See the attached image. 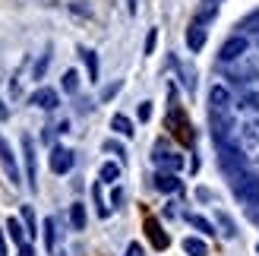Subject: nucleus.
Returning a JSON list of instances; mask_svg holds the SVG:
<instances>
[{"instance_id": "26", "label": "nucleus", "mask_w": 259, "mask_h": 256, "mask_svg": "<svg viewBox=\"0 0 259 256\" xmlns=\"http://www.w3.org/2000/svg\"><path fill=\"white\" fill-rule=\"evenodd\" d=\"M22 222H25V228H29V234H35V212H32V206H22Z\"/></svg>"}, {"instance_id": "30", "label": "nucleus", "mask_w": 259, "mask_h": 256, "mask_svg": "<svg viewBox=\"0 0 259 256\" xmlns=\"http://www.w3.org/2000/svg\"><path fill=\"white\" fill-rule=\"evenodd\" d=\"M19 256H35V247H32V244H22V247H19Z\"/></svg>"}, {"instance_id": "17", "label": "nucleus", "mask_w": 259, "mask_h": 256, "mask_svg": "<svg viewBox=\"0 0 259 256\" xmlns=\"http://www.w3.org/2000/svg\"><path fill=\"white\" fill-rule=\"evenodd\" d=\"M7 231H10V237H13V244H25V228H22V222L19 219H7Z\"/></svg>"}, {"instance_id": "2", "label": "nucleus", "mask_w": 259, "mask_h": 256, "mask_svg": "<svg viewBox=\"0 0 259 256\" xmlns=\"http://www.w3.org/2000/svg\"><path fill=\"white\" fill-rule=\"evenodd\" d=\"M247 54H250V41L243 35H231L228 41L222 45V51H218V60H222V63H234V60L247 57Z\"/></svg>"}, {"instance_id": "14", "label": "nucleus", "mask_w": 259, "mask_h": 256, "mask_svg": "<svg viewBox=\"0 0 259 256\" xmlns=\"http://www.w3.org/2000/svg\"><path fill=\"white\" fill-rule=\"evenodd\" d=\"M111 130H117L120 136H133V120L123 117V114H114V117H111Z\"/></svg>"}, {"instance_id": "29", "label": "nucleus", "mask_w": 259, "mask_h": 256, "mask_svg": "<svg viewBox=\"0 0 259 256\" xmlns=\"http://www.w3.org/2000/svg\"><path fill=\"white\" fill-rule=\"evenodd\" d=\"M126 256H146V253H142L139 244H130V247H126Z\"/></svg>"}, {"instance_id": "18", "label": "nucleus", "mask_w": 259, "mask_h": 256, "mask_svg": "<svg viewBox=\"0 0 259 256\" xmlns=\"http://www.w3.org/2000/svg\"><path fill=\"white\" fill-rule=\"evenodd\" d=\"M243 146H247V149H259V123H247V126H243Z\"/></svg>"}, {"instance_id": "24", "label": "nucleus", "mask_w": 259, "mask_h": 256, "mask_svg": "<svg viewBox=\"0 0 259 256\" xmlns=\"http://www.w3.org/2000/svg\"><path fill=\"white\" fill-rule=\"evenodd\" d=\"M63 89H67V92H76V89H79V73H76V70L63 73Z\"/></svg>"}, {"instance_id": "19", "label": "nucleus", "mask_w": 259, "mask_h": 256, "mask_svg": "<svg viewBox=\"0 0 259 256\" xmlns=\"http://www.w3.org/2000/svg\"><path fill=\"white\" fill-rule=\"evenodd\" d=\"M45 247H48V253L57 247V225H54V219H45Z\"/></svg>"}, {"instance_id": "20", "label": "nucleus", "mask_w": 259, "mask_h": 256, "mask_svg": "<svg viewBox=\"0 0 259 256\" xmlns=\"http://www.w3.org/2000/svg\"><path fill=\"white\" fill-rule=\"evenodd\" d=\"M218 4H222V0H205V7L199 10V16H196V25H202V22H209L215 13H218Z\"/></svg>"}, {"instance_id": "28", "label": "nucleus", "mask_w": 259, "mask_h": 256, "mask_svg": "<svg viewBox=\"0 0 259 256\" xmlns=\"http://www.w3.org/2000/svg\"><path fill=\"white\" fill-rule=\"evenodd\" d=\"M149 117H152V105L142 101V105H139V120H149Z\"/></svg>"}, {"instance_id": "8", "label": "nucleus", "mask_w": 259, "mask_h": 256, "mask_svg": "<svg viewBox=\"0 0 259 256\" xmlns=\"http://www.w3.org/2000/svg\"><path fill=\"white\" fill-rule=\"evenodd\" d=\"M209 105H212V111H228V108H231V92H228L225 86H212Z\"/></svg>"}, {"instance_id": "21", "label": "nucleus", "mask_w": 259, "mask_h": 256, "mask_svg": "<svg viewBox=\"0 0 259 256\" xmlns=\"http://www.w3.org/2000/svg\"><path fill=\"white\" fill-rule=\"evenodd\" d=\"M117 177H120V164H114V161L101 164V181H105V184H114Z\"/></svg>"}, {"instance_id": "31", "label": "nucleus", "mask_w": 259, "mask_h": 256, "mask_svg": "<svg viewBox=\"0 0 259 256\" xmlns=\"http://www.w3.org/2000/svg\"><path fill=\"white\" fill-rule=\"evenodd\" d=\"M105 149H108V152H117V155H123V146H117V143H105Z\"/></svg>"}, {"instance_id": "9", "label": "nucleus", "mask_w": 259, "mask_h": 256, "mask_svg": "<svg viewBox=\"0 0 259 256\" xmlns=\"http://www.w3.org/2000/svg\"><path fill=\"white\" fill-rule=\"evenodd\" d=\"M202 45H205V29L193 22L190 29H187V48L190 51H202Z\"/></svg>"}, {"instance_id": "22", "label": "nucleus", "mask_w": 259, "mask_h": 256, "mask_svg": "<svg viewBox=\"0 0 259 256\" xmlns=\"http://www.w3.org/2000/svg\"><path fill=\"white\" fill-rule=\"evenodd\" d=\"M187 222H190L193 228H196V231L212 234V222H209V219H202V215H193V212H190V215H187Z\"/></svg>"}, {"instance_id": "25", "label": "nucleus", "mask_w": 259, "mask_h": 256, "mask_svg": "<svg viewBox=\"0 0 259 256\" xmlns=\"http://www.w3.org/2000/svg\"><path fill=\"white\" fill-rule=\"evenodd\" d=\"M240 29H247V32H256V35H259V10H256V13H250V16L240 22Z\"/></svg>"}, {"instance_id": "35", "label": "nucleus", "mask_w": 259, "mask_h": 256, "mask_svg": "<svg viewBox=\"0 0 259 256\" xmlns=\"http://www.w3.org/2000/svg\"><path fill=\"white\" fill-rule=\"evenodd\" d=\"M256 250H259V247H256Z\"/></svg>"}, {"instance_id": "16", "label": "nucleus", "mask_w": 259, "mask_h": 256, "mask_svg": "<svg viewBox=\"0 0 259 256\" xmlns=\"http://www.w3.org/2000/svg\"><path fill=\"white\" fill-rule=\"evenodd\" d=\"M70 222H73L76 231H85V206L82 202H73L70 206Z\"/></svg>"}, {"instance_id": "4", "label": "nucleus", "mask_w": 259, "mask_h": 256, "mask_svg": "<svg viewBox=\"0 0 259 256\" xmlns=\"http://www.w3.org/2000/svg\"><path fill=\"white\" fill-rule=\"evenodd\" d=\"M222 146V164H225V171L234 174L237 168H243V152L237 146H231V143H218Z\"/></svg>"}, {"instance_id": "5", "label": "nucleus", "mask_w": 259, "mask_h": 256, "mask_svg": "<svg viewBox=\"0 0 259 256\" xmlns=\"http://www.w3.org/2000/svg\"><path fill=\"white\" fill-rule=\"evenodd\" d=\"M22 155H25V174H29V187L35 190L38 168H35V143H32V136H22Z\"/></svg>"}, {"instance_id": "32", "label": "nucleus", "mask_w": 259, "mask_h": 256, "mask_svg": "<svg viewBox=\"0 0 259 256\" xmlns=\"http://www.w3.org/2000/svg\"><path fill=\"white\" fill-rule=\"evenodd\" d=\"M10 117V111H7V105H4V101H0V123H4Z\"/></svg>"}, {"instance_id": "10", "label": "nucleus", "mask_w": 259, "mask_h": 256, "mask_svg": "<svg viewBox=\"0 0 259 256\" xmlns=\"http://www.w3.org/2000/svg\"><path fill=\"white\" fill-rule=\"evenodd\" d=\"M184 253L187 256H209V244L202 237H187L184 240Z\"/></svg>"}, {"instance_id": "3", "label": "nucleus", "mask_w": 259, "mask_h": 256, "mask_svg": "<svg viewBox=\"0 0 259 256\" xmlns=\"http://www.w3.org/2000/svg\"><path fill=\"white\" fill-rule=\"evenodd\" d=\"M0 164H4V171L10 177V184H19L22 181V174H19V164H16V155H13V149L4 136H0Z\"/></svg>"}, {"instance_id": "11", "label": "nucleus", "mask_w": 259, "mask_h": 256, "mask_svg": "<svg viewBox=\"0 0 259 256\" xmlns=\"http://www.w3.org/2000/svg\"><path fill=\"white\" fill-rule=\"evenodd\" d=\"M237 108H240V111H259V86L247 89V92L240 95V101H237Z\"/></svg>"}, {"instance_id": "12", "label": "nucleus", "mask_w": 259, "mask_h": 256, "mask_svg": "<svg viewBox=\"0 0 259 256\" xmlns=\"http://www.w3.org/2000/svg\"><path fill=\"white\" fill-rule=\"evenodd\" d=\"M146 231H149L152 244L158 247V250H164V247H167V237L161 234V228H158V222H155V219H149V222H146Z\"/></svg>"}, {"instance_id": "7", "label": "nucleus", "mask_w": 259, "mask_h": 256, "mask_svg": "<svg viewBox=\"0 0 259 256\" xmlns=\"http://www.w3.org/2000/svg\"><path fill=\"white\" fill-rule=\"evenodd\" d=\"M32 105L41 108V111H54L60 105V98H57L54 89H38V92H32Z\"/></svg>"}, {"instance_id": "6", "label": "nucleus", "mask_w": 259, "mask_h": 256, "mask_svg": "<svg viewBox=\"0 0 259 256\" xmlns=\"http://www.w3.org/2000/svg\"><path fill=\"white\" fill-rule=\"evenodd\" d=\"M70 168H73V152L57 146L54 152H51V171H54V174H67Z\"/></svg>"}, {"instance_id": "34", "label": "nucleus", "mask_w": 259, "mask_h": 256, "mask_svg": "<svg viewBox=\"0 0 259 256\" xmlns=\"http://www.w3.org/2000/svg\"><path fill=\"white\" fill-rule=\"evenodd\" d=\"M0 256H4V250H0Z\"/></svg>"}, {"instance_id": "15", "label": "nucleus", "mask_w": 259, "mask_h": 256, "mask_svg": "<svg viewBox=\"0 0 259 256\" xmlns=\"http://www.w3.org/2000/svg\"><path fill=\"white\" fill-rule=\"evenodd\" d=\"M155 187H158L161 193H174V190H180V181L174 174H158L155 177Z\"/></svg>"}, {"instance_id": "13", "label": "nucleus", "mask_w": 259, "mask_h": 256, "mask_svg": "<svg viewBox=\"0 0 259 256\" xmlns=\"http://www.w3.org/2000/svg\"><path fill=\"white\" fill-rule=\"evenodd\" d=\"M155 161H158L161 168H171V171H177L180 164H184V158L174 155V152H155Z\"/></svg>"}, {"instance_id": "1", "label": "nucleus", "mask_w": 259, "mask_h": 256, "mask_svg": "<svg viewBox=\"0 0 259 256\" xmlns=\"http://www.w3.org/2000/svg\"><path fill=\"white\" fill-rule=\"evenodd\" d=\"M234 193L243 206H259V174H240L234 184Z\"/></svg>"}, {"instance_id": "23", "label": "nucleus", "mask_w": 259, "mask_h": 256, "mask_svg": "<svg viewBox=\"0 0 259 256\" xmlns=\"http://www.w3.org/2000/svg\"><path fill=\"white\" fill-rule=\"evenodd\" d=\"M82 57H85L89 76H92V82H95V79H98V57H95V51H82Z\"/></svg>"}, {"instance_id": "33", "label": "nucleus", "mask_w": 259, "mask_h": 256, "mask_svg": "<svg viewBox=\"0 0 259 256\" xmlns=\"http://www.w3.org/2000/svg\"><path fill=\"white\" fill-rule=\"evenodd\" d=\"M126 4H130V13H136V0H126Z\"/></svg>"}, {"instance_id": "27", "label": "nucleus", "mask_w": 259, "mask_h": 256, "mask_svg": "<svg viewBox=\"0 0 259 256\" xmlns=\"http://www.w3.org/2000/svg\"><path fill=\"white\" fill-rule=\"evenodd\" d=\"M155 41H158V29H149V35H146V54L155 51Z\"/></svg>"}]
</instances>
